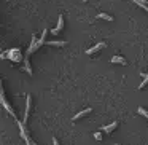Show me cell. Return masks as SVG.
<instances>
[{
  "instance_id": "ba28073f",
  "label": "cell",
  "mask_w": 148,
  "mask_h": 145,
  "mask_svg": "<svg viewBox=\"0 0 148 145\" xmlns=\"http://www.w3.org/2000/svg\"><path fill=\"white\" fill-rule=\"evenodd\" d=\"M110 62H112V64H123V65H126V59L123 58V56H113V58L110 59Z\"/></svg>"
},
{
  "instance_id": "5bb4252c",
  "label": "cell",
  "mask_w": 148,
  "mask_h": 145,
  "mask_svg": "<svg viewBox=\"0 0 148 145\" xmlns=\"http://www.w3.org/2000/svg\"><path fill=\"white\" fill-rule=\"evenodd\" d=\"M137 112H138V113H140V115H142V116H145V118H147V120H148V112H147V110H145V109H143V107H138V109H137Z\"/></svg>"
},
{
  "instance_id": "4fadbf2b",
  "label": "cell",
  "mask_w": 148,
  "mask_h": 145,
  "mask_svg": "<svg viewBox=\"0 0 148 145\" xmlns=\"http://www.w3.org/2000/svg\"><path fill=\"white\" fill-rule=\"evenodd\" d=\"M24 69H26V72L29 75H32L34 72H32V69H30V64H29V59H26V64H24Z\"/></svg>"
},
{
  "instance_id": "8fae6325",
  "label": "cell",
  "mask_w": 148,
  "mask_h": 145,
  "mask_svg": "<svg viewBox=\"0 0 148 145\" xmlns=\"http://www.w3.org/2000/svg\"><path fill=\"white\" fill-rule=\"evenodd\" d=\"M97 18H99V19H105V21H113V18L110 16V14H107V13H99Z\"/></svg>"
},
{
  "instance_id": "2e32d148",
  "label": "cell",
  "mask_w": 148,
  "mask_h": 145,
  "mask_svg": "<svg viewBox=\"0 0 148 145\" xmlns=\"http://www.w3.org/2000/svg\"><path fill=\"white\" fill-rule=\"evenodd\" d=\"M147 85H148V75H147V77H145V81H143V83H142V85H140V86H138V88H140V89H142V88H145V86H147Z\"/></svg>"
},
{
  "instance_id": "7c38bea8",
  "label": "cell",
  "mask_w": 148,
  "mask_h": 145,
  "mask_svg": "<svg viewBox=\"0 0 148 145\" xmlns=\"http://www.w3.org/2000/svg\"><path fill=\"white\" fill-rule=\"evenodd\" d=\"M46 45H54V46H65L67 45V42L65 40H61V42H48Z\"/></svg>"
},
{
  "instance_id": "7a4b0ae2",
  "label": "cell",
  "mask_w": 148,
  "mask_h": 145,
  "mask_svg": "<svg viewBox=\"0 0 148 145\" xmlns=\"http://www.w3.org/2000/svg\"><path fill=\"white\" fill-rule=\"evenodd\" d=\"M0 102H2V105L5 107V110H7L8 113H10L11 116H16V113H14V110H13V107L10 105V104L7 102V99H5V94H3V89H2V97H0Z\"/></svg>"
},
{
  "instance_id": "9c48e42d",
  "label": "cell",
  "mask_w": 148,
  "mask_h": 145,
  "mask_svg": "<svg viewBox=\"0 0 148 145\" xmlns=\"http://www.w3.org/2000/svg\"><path fill=\"white\" fill-rule=\"evenodd\" d=\"M29 110H30V96H27V102H26V112H24V121H27V118H29Z\"/></svg>"
},
{
  "instance_id": "9a60e30c",
  "label": "cell",
  "mask_w": 148,
  "mask_h": 145,
  "mask_svg": "<svg viewBox=\"0 0 148 145\" xmlns=\"http://www.w3.org/2000/svg\"><path fill=\"white\" fill-rule=\"evenodd\" d=\"M102 132L103 131H96V132H94V139H96V140H102Z\"/></svg>"
},
{
  "instance_id": "8992f818",
  "label": "cell",
  "mask_w": 148,
  "mask_h": 145,
  "mask_svg": "<svg viewBox=\"0 0 148 145\" xmlns=\"http://www.w3.org/2000/svg\"><path fill=\"white\" fill-rule=\"evenodd\" d=\"M105 48V43L103 42H100V43H97L96 46H92V48H89V49H86V54H94V53H97V51H100V49H103Z\"/></svg>"
},
{
  "instance_id": "6da1fadb",
  "label": "cell",
  "mask_w": 148,
  "mask_h": 145,
  "mask_svg": "<svg viewBox=\"0 0 148 145\" xmlns=\"http://www.w3.org/2000/svg\"><path fill=\"white\" fill-rule=\"evenodd\" d=\"M5 56H8V59L13 61V62H21V61H23V54H21V51L18 48L8 49L7 53H2V58H5Z\"/></svg>"
},
{
  "instance_id": "277c9868",
  "label": "cell",
  "mask_w": 148,
  "mask_h": 145,
  "mask_svg": "<svg viewBox=\"0 0 148 145\" xmlns=\"http://www.w3.org/2000/svg\"><path fill=\"white\" fill-rule=\"evenodd\" d=\"M64 29V16L62 14H59V21H58V26H56V29H53L51 32V35H58V32H61V30Z\"/></svg>"
},
{
  "instance_id": "52a82bcc",
  "label": "cell",
  "mask_w": 148,
  "mask_h": 145,
  "mask_svg": "<svg viewBox=\"0 0 148 145\" xmlns=\"http://www.w3.org/2000/svg\"><path fill=\"white\" fill-rule=\"evenodd\" d=\"M116 128H118V121H113L112 124L103 126V128H102V131H103V132H107V134H110V132H112V131H115Z\"/></svg>"
},
{
  "instance_id": "3957f363",
  "label": "cell",
  "mask_w": 148,
  "mask_h": 145,
  "mask_svg": "<svg viewBox=\"0 0 148 145\" xmlns=\"http://www.w3.org/2000/svg\"><path fill=\"white\" fill-rule=\"evenodd\" d=\"M16 123H18V128H19V131H21V137L26 140V144H32V140H30L29 135H27L26 128H24V123H21V121H16Z\"/></svg>"
},
{
  "instance_id": "30bf717a",
  "label": "cell",
  "mask_w": 148,
  "mask_h": 145,
  "mask_svg": "<svg viewBox=\"0 0 148 145\" xmlns=\"http://www.w3.org/2000/svg\"><path fill=\"white\" fill-rule=\"evenodd\" d=\"M91 110H92V109H86V110H83V112H80V113H77V115H75V116H73V118H72V120H73V121H77V120H80V118H81V116H84V115H88V113H89V112H91Z\"/></svg>"
},
{
  "instance_id": "5b68a950",
  "label": "cell",
  "mask_w": 148,
  "mask_h": 145,
  "mask_svg": "<svg viewBox=\"0 0 148 145\" xmlns=\"http://www.w3.org/2000/svg\"><path fill=\"white\" fill-rule=\"evenodd\" d=\"M38 48H40V43H38V40H37L35 37H32V42H30V46H29V49H27V56H30L34 51H37Z\"/></svg>"
}]
</instances>
